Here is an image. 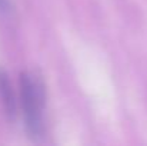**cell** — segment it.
Instances as JSON below:
<instances>
[{
	"label": "cell",
	"mask_w": 147,
	"mask_h": 146,
	"mask_svg": "<svg viewBox=\"0 0 147 146\" xmlns=\"http://www.w3.org/2000/svg\"><path fill=\"white\" fill-rule=\"evenodd\" d=\"M20 96H22L26 130L32 139L39 141L45 135L43 112H42L45 106V89L42 82L30 73H22Z\"/></svg>",
	"instance_id": "cell-1"
},
{
	"label": "cell",
	"mask_w": 147,
	"mask_h": 146,
	"mask_svg": "<svg viewBox=\"0 0 147 146\" xmlns=\"http://www.w3.org/2000/svg\"><path fill=\"white\" fill-rule=\"evenodd\" d=\"M0 96L1 102L4 106V112L10 119H14L16 116V110H17V105H16V96L11 88V83L9 80V76L6 75V72L0 70Z\"/></svg>",
	"instance_id": "cell-2"
},
{
	"label": "cell",
	"mask_w": 147,
	"mask_h": 146,
	"mask_svg": "<svg viewBox=\"0 0 147 146\" xmlns=\"http://www.w3.org/2000/svg\"><path fill=\"white\" fill-rule=\"evenodd\" d=\"M10 9H11V6H10L9 0H0V10L1 12H9Z\"/></svg>",
	"instance_id": "cell-3"
}]
</instances>
